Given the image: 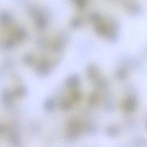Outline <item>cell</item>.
<instances>
[{"label":"cell","mask_w":147,"mask_h":147,"mask_svg":"<svg viewBox=\"0 0 147 147\" xmlns=\"http://www.w3.org/2000/svg\"><path fill=\"white\" fill-rule=\"evenodd\" d=\"M61 108L65 111H69L73 107L72 103L67 100H63L61 102Z\"/></svg>","instance_id":"277c9868"},{"label":"cell","mask_w":147,"mask_h":147,"mask_svg":"<svg viewBox=\"0 0 147 147\" xmlns=\"http://www.w3.org/2000/svg\"><path fill=\"white\" fill-rule=\"evenodd\" d=\"M72 98L75 102H78L81 98V94L79 92H74L72 94Z\"/></svg>","instance_id":"5b68a950"},{"label":"cell","mask_w":147,"mask_h":147,"mask_svg":"<svg viewBox=\"0 0 147 147\" xmlns=\"http://www.w3.org/2000/svg\"><path fill=\"white\" fill-rule=\"evenodd\" d=\"M55 102L52 100H48L45 102L44 108L47 111L50 112L55 109Z\"/></svg>","instance_id":"3957f363"},{"label":"cell","mask_w":147,"mask_h":147,"mask_svg":"<svg viewBox=\"0 0 147 147\" xmlns=\"http://www.w3.org/2000/svg\"><path fill=\"white\" fill-rule=\"evenodd\" d=\"M10 142L11 144L16 146L19 144L20 137L16 131H13L10 136Z\"/></svg>","instance_id":"7a4b0ae2"},{"label":"cell","mask_w":147,"mask_h":147,"mask_svg":"<svg viewBox=\"0 0 147 147\" xmlns=\"http://www.w3.org/2000/svg\"><path fill=\"white\" fill-rule=\"evenodd\" d=\"M82 130L81 123L79 120L72 119L69 120L67 126V137L70 141L77 139Z\"/></svg>","instance_id":"6da1fadb"}]
</instances>
